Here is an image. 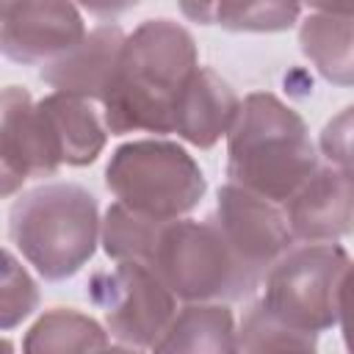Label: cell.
Segmentation results:
<instances>
[{
	"label": "cell",
	"mask_w": 354,
	"mask_h": 354,
	"mask_svg": "<svg viewBox=\"0 0 354 354\" xmlns=\"http://www.w3.org/2000/svg\"><path fill=\"white\" fill-rule=\"evenodd\" d=\"M196 66L199 50L185 25L166 17L144 19L127 33L100 100L108 133H171L177 100Z\"/></svg>",
	"instance_id": "1"
},
{
	"label": "cell",
	"mask_w": 354,
	"mask_h": 354,
	"mask_svg": "<svg viewBox=\"0 0 354 354\" xmlns=\"http://www.w3.org/2000/svg\"><path fill=\"white\" fill-rule=\"evenodd\" d=\"M318 169V147L296 108L252 91L227 136V177L271 202H285Z\"/></svg>",
	"instance_id": "2"
},
{
	"label": "cell",
	"mask_w": 354,
	"mask_h": 354,
	"mask_svg": "<svg viewBox=\"0 0 354 354\" xmlns=\"http://www.w3.org/2000/svg\"><path fill=\"white\" fill-rule=\"evenodd\" d=\"M100 232L97 196L77 183L28 188L8 210V238L44 282L75 277L94 257Z\"/></svg>",
	"instance_id": "3"
},
{
	"label": "cell",
	"mask_w": 354,
	"mask_h": 354,
	"mask_svg": "<svg viewBox=\"0 0 354 354\" xmlns=\"http://www.w3.org/2000/svg\"><path fill=\"white\" fill-rule=\"evenodd\" d=\"M180 301H241L263 279L238 257L218 224L207 216L163 221L147 260Z\"/></svg>",
	"instance_id": "4"
},
{
	"label": "cell",
	"mask_w": 354,
	"mask_h": 354,
	"mask_svg": "<svg viewBox=\"0 0 354 354\" xmlns=\"http://www.w3.org/2000/svg\"><path fill=\"white\" fill-rule=\"evenodd\" d=\"M105 185L124 207L169 221L199 207L207 177L185 147L152 136L113 149L105 166Z\"/></svg>",
	"instance_id": "5"
},
{
	"label": "cell",
	"mask_w": 354,
	"mask_h": 354,
	"mask_svg": "<svg viewBox=\"0 0 354 354\" xmlns=\"http://www.w3.org/2000/svg\"><path fill=\"white\" fill-rule=\"evenodd\" d=\"M348 263L337 241H299L271 263L257 301L290 329L321 335L337 324V290Z\"/></svg>",
	"instance_id": "6"
},
{
	"label": "cell",
	"mask_w": 354,
	"mask_h": 354,
	"mask_svg": "<svg viewBox=\"0 0 354 354\" xmlns=\"http://www.w3.org/2000/svg\"><path fill=\"white\" fill-rule=\"evenodd\" d=\"M86 296L102 310L113 343L124 348H152L177 313L171 288L141 260H116V266L94 271Z\"/></svg>",
	"instance_id": "7"
},
{
	"label": "cell",
	"mask_w": 354,
	"mask_h": 354,
	"mask_svg": "<svg viewBox=\"0 0 354 354\" xmlns=\"http://www.w3.org/2000/svg\"><path fill=\"white\" fill-rule=\"evenodd\" d=\"M210 218L218 224L238 257L260 279L266 277L271 263L296 243L279 202H271L263 194H254L230 180L218 188Z\"/></svg>",
	"instance_id": "8"
},
{
	"label": "cell",
	"mask_w": 354,
	"mask_h": 354,
	"mask_svg": "<svg viewBox=\"0 0 354 354\" xmlns=\"http://www.w3.org/2000/svg\"><path fill=\"white\" fill-rule=\"evenodd\" d=\"M75 0H25L3 11V55L22 66H44L72 50L88 30Z\"/></svg>",
	"instance_id": "9"
},
{
	"label": "cell",
	"mask_w": 354,
	"mask_h": 354,
	"mask_svg": "<svg viewBox=\"0 0 354 354\" xmlns=\"http://www.w3.org/2000/svg\"><path fill=\"white\" fill-rule=\"evenodd\" d=\"M296 241H340L354 235V174L321 166L282 202Z\"/></svg>",
	"instance_id": "10"
},
{
	"label": "cell",
	"mask_w": 354,
	"mask_h": 354,
	"mask_svg": "<svg viewBox=\"0 0 354 354\" xmlns=\"http://www.w3.org/2000/svg\"><path fill=\"white\" fill-rule=\"evenodd\" d=\"M3 196H14L28 180L55 177L61 163L55 160L44 124L39 119L36 102L30 100L28 88L6 86L3 91Z\"/></svg>",
	"instance_id": "11"
},
{
	"label": "cell",
	"mask_w": 354,
	"mask_h": 354,
	"mask_svg": "<svg viewBox=\"0 0 354 354\" xmlns=\"http://www.w3.org/2000/svg\"><path fill=\"white\" fill-rule=\"evenodd\" d=\"M241 102L243 100L235 94V88L213 66L199 64L177 100L171 133L191 147L210 149L230 136L241 113Z\"/></svg>",
	"instance_id": "12"
},
{
	"label": "cell",
	"mask_w": 354,
	"mask_h": 354,
	"mask_svg": "<svg viewBox=\"0 0 354 354\" xmlns=\"http://www.w3.org/2000/svg\"><path fill=\"white\" fill-rule=\"evenodd\" d=\"M124 39L127 33L116 22H102L91 28L72 50L44 64L39 77L55 91H66L86 100H102Z\"/></svg>",
	"instance_id": "13"
},
{
	"label": "cell",
	"mask_w": 354,
	"mask_h": 354,
	"mask_svg": "<svg viewBox=\"0 0 354 354\" xmlns=\"http://www.w3.org/2000/svg\"><path fill=\"white\" fill-rule=\"evenodd\" d=\"M39 119L44 124L50 149L61 166H91L108 141L105 119L94 111L91 100L66 91H53L36 102Z\"/></svg>",
	"instance_id": "14"
},
{
	"label": "cell",
	"mask_w": 354,
	"mask_h": 354,
	"mask_svg": "<svg viewBox=\"0 0 354 354\" xmlns=\"http://www.w3.org/2000/svg\"><path fill=\"white\" fill-rule=\"evenodd\" d=\"M185 19L230 33H282L301 17V0H177Z\"/></svg>",
	"instance_id": "15"
},
{
	"label": "cell",
	"mask_w": 354,
	"mask_h": 354,
	"mask_svg": "<svg viewBox=\"0 0 354 354\" xmlns=\"http://www.w3.org/2000/svg\"><path fill=\"white\" fill-rule=\"evenodd\" d=\"M299 50L326 83L354 88V17L310 11L299 19Z\"/></svg>",
	"instance_id": "16"
},
{
	"label": "cell",
	"mask_w": 354,
	"mask_h": 354,
	"mask_svg": "<svg viewBox=\"0 0 354 354\" xmlns=\"http://www.w3.org/2000/svg\"><path fill=\"white\" fill-rule=\"evenodd\" d=\"M235 318L227 301H185L177 307L152 351H238Z\"/></svg>",
	"instance_id": "17"
},
{
	"label": "cell",
	"mask_w": 354,
	"mask_h": 354,
	"mask_svg": "<svg viewBox=\"0 0 354 354\" xmlns=\"http://www.w3.org/2000/svg\"><path fill=\"white\" fill-rule=\"evenodd\" d=\"M113 346V337L108 329L94 321L91 315L75 310V307H53L44 315L33 321L28 329L22 348L28 354H44V351H94Z\"/></svg>",
	"instance_id": "18"
},
{
	"label": "cell",
	"mask_w": 354,
	"mask_h": 354,
	"mask_svg": "<svg viewBox=\"0 0 354 354\" xmlns=\"http://www.w3.org/2000/svg\"><path fill=\"white\" fill-rule=\"evenodd\" d=\"M160 224H163L160 218L136 213V210L124 207L122 202H113L102 216V232H100L102 252L113 263L116 260H141V263H147L149 254H152Z\"/></svg>",
	"instance_id": "19"
},
{
	"label": "cell",
	"mask_w": 354,
	"mask_h": 354,
	"mask_svg": "<svg viewBox=\"0 0 354 354\" xmlns=\"http://www.w3.org/2000/svg\"><path fill=\"white\" fill-rule=\"evenodd\" d=\"M238 351H313L318 348V335L296 332L279 318H274L260 301H254L235 332Z\"/></svg>",
	"instance_id": "20"
},
{
	"label": "cell",
	"mask_w": 354,
	"mask_h": 354,
	"mask_svg": "<svg viewBox=\"0 0 354 354\" xmlns=\"http://www.w3.org/2000/svg\"><path fill=\"white\" fill-rule=\"evenodd\" d=\"M39 307V285L25 271L11 249L3 252V304H0V326L11 332L17 324L33 315Z\"/></svg>",
	"instance_id": "21"
},
{
	"label": "cell",
	"mask_w": 354,
	"mask_h": 354,
	"mask_svg": "<svg viewBox=\"0 0 354 354\" xmlns=\"http://www.w3.org/2000/svg\"><path fill=\"white\" fill-rule=\"evenodd\" d=\"M318 152L332 163L354 174V102L337 111L318 136Z\"/></svg>",
	"instance_id": "22"
},
{
	"label": "cell",
	"mask_w": 354,
	"mask_h": 354,
	"mask_svg": "<svg viewBox=\"0 0 354 354\" xmlns=\"http://www.w3.org/2000/svg\"><path fill=\"white\" fill-rule=\"evenodd\" d=\"M337 326L348 351H354V263H348L337 290Z\"/></svg>",
	"instance_id": "23"
},
{
	"label": "cell",
	"mask_w": 354,
	"mask_h": 354,
	"mask_svg": "<svg viewBox=\"0 0 354 354\" xmlns=\"http://www.w3.org/2000/svg\"><path fill=\"white\" fill-rule=\"evenodd\" d=\"M86 14L97 17V19H105V22H113L119 19L122 14L133 11L141 0H75Z\"/></svg>",
	"instance_id": "24"
},
{
	"label": "cell",
	"mask_w": 354,
	"mask_h": 354,
	"mask_svg": "<svg viewBox=\"0 0 354 354\" xmlns=\"http://www.w3.org/2000/svg\"><path fill=\"white\" fill-rule=\"evenodd\" d=\"M301 6H307V8H313V11L354 17V0H301Z\"/></svg>",
	"instance_id": "25"
},
{
	"label": "cell",
	"mask_w": 354,
	"mask_h": 354,
	"mask_svg": "<svg viewBox=\"0 0 354 354\" xmlns=\"http://www.w3.org/2000/svg\"><path fill=\"white\" fill-rule=\"evenodd\" d=\"M19 3H25V0H3V11H11V8L19 6Z\"/></svg>",
	"instance_id": "26"
}]
</instances>
